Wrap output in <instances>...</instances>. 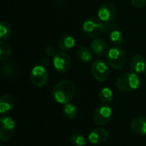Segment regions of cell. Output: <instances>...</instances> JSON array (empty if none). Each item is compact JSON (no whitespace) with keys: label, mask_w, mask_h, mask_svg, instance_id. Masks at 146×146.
Listing matches in <instances>:
<instances>
[{"label":"cell","mask_w":146,"mask_h":146,"mask_svg":"<svg viewBox=\"0 0 146 146\" xmlns=\"http://www.w3.org/2000/svg\"><path fill=\"white\" fill-rule=\"evenodd\" d=\"M133 133L139 135H146V116H137L131 122Z\"/></svg>","instance_id":"13"},{"label":"cell","mask_w":146,"mask_h":146,"mask_svg":"<svg viewBox=\"0 0 146 146\" xmlns=\"http://www.w3.org/2000/svg\"><path fill=\"white\" fill-rule=\"evenodd\" d=\"M98 98L101 102H103L106 104H109L112 103L113 98H114V94H113V92L111 89H110L109 87H104L99 91Z\"/></svg>","instance_id":"18"},{"label":"cell","mask_w":146,"mask_h":146,"mask_svg":"<svg viewBox=\"0 0 146 146\" xmlns=\"http://www.w3.org/2000/svg\"><path fill=\"white\" fill-rule=\"evenodd\" d=\"M76 93L75 84L68 80H62L57 82L52 89V97L56 102L61 104L69 103Z\"/></svg>","instance_id":"1"},{"label":"cell","mask_w":146,"mask_h":146,"mask_svg":"<svg viewBox=\"0 0 146 146\" xmlns=\"http://www.w3.org/2000/svg\"><path fill=\"white\" fill-rule=\"evenodd\" d=\"M109 139V132L104 127H97L90 132L88 140L92 145H101Z\"/></svg>","instance_id":"11"},{"label":"cell","mask_w":146,"mask_h":146,"mask_svg":"<svg viewBox=\"0 0 146 146\" xmlns=\"http://www.w3.org/2000/svg\"><path fill=\"white\" fill-rule=\"evenodd\" d=\"M2 146H3V145H2Z\"/></svg>","instance_id":"29"},{"label":"cell","mask_w":146,"mask_h":146,"mask_svg":"<svg viewBox=\"0 0 146 146\" xmlns=\"http://www.w3.org/2000/svg\"><path fill=\"white\" fill-rule=\"evenodd\" d=\"M77 56L79 59L83 62H91L93 59L92 50H91L86 46L80 47L77 50Z\"/></svg>","instance_id":"17"},{"label":"cell","mask_w":146,"mask_h":146,"mask_svg":"<svg viewBox=\"0 0 146 146\" xmlns=\"http://www.w3.org/2000/svg\"><path fill=\"white\" fill-rule=\"evenodd\" d=\"M91 49L97 56L102 57L104 56L108 51V44L102 38H95L91 43Z\"/></svg>","instance_id":"12"},{"label":"cell","mask_w":146,"mask_h":146,"mask_svg":"<svg viewBox=\"0 0 146 146\" xmlns=\"http://www.w3.org/2000/svg\"><path fill=\"white\" fill-rule=\"evenodd\" d=\"M131 3L134 8H143L146 5V0H131Z\"/></svg>","instance_id":"25"},{"label":"cell","mask_w":146,"mask_h":146,"mask_svg":"<svg viewBox=\"0 0 146 146\" xmlns=\"http://www.w3.org/2000/svg\"><path fill=\"white\" fill-rule=\"evenodd\" d=\"M117 15V10L114 4L106 3L100 6L98 11V18L106 23H111Z\"/></svg>","instance_id":"10"},{"label":"cell","mask_w":146,"mask_h":146,"mask_svg":"<svg viewBox=\"0 0 146 146\" xmlns=\"http://www.w3.org/2000/svg\"><path fill=\"white\" fill-rule=\"evenodd\" d=\"M108 63L115 69H121L127 62V54L123 48L116 46L111 48L107 54Z\"/></svg>","instance_id":"4"},{"label":"cell","mask_w":146,"mask_h":146,"mask_svg":"<svg viewBox=\"0 0 146 146\" xmlns=\"http://www.w3.org/2000/svg\"><path fill=\"white\" fill-rule=\"evenodd\" d=\"M15 128L14 120L9 116H4L0 119V139L3 142L9 141L12 139Z\"/></svg>","instance_id":"6"},{"label":"cell","mask_w":146,"mask_h":146,"mask_svg":"<svg viewBox=\"0 0 146 146\" xmlns=\"http://www.w3.org/2000/svg\"><path fill=\"white\" fill-rule=\"evenodd\" d=\"M16 71L17 70H16L15 66L11 62H7V63H4L1 66L2 74L8 79L14 77L16 74Z\"/></svg>","instance_id":"19"},{"label":"cell","mask_w":146,"mask_h":146,"mask_svg":"<svg viewBox=\"0 0 146 146\" xmlns=\"http://www.w3.org/2000/svg\"><path fill=\"white\" fill-rule=\"evenodd\" d=\"M32 83L37 87H42L45 86L48 81L49 75L46 68L41 65H37L33 68L30 74Z\"/></svg>","instance_id":"9"},{"label":"cell","mask_w":146,"mask_h":146,"mask_svg":"<svg viewBox=\"0 0 146 146\" xmlns=\"http://www.w3.org/2000/svg\"><path fill=\"white\" fill-rule=\"evenodd\" d=\"M75 38L71 35H63L58 41V47L62 50H69L75 45Z\"/></svg>","instance_id":"16"},{"label":"cell","mask_w":146,"mask_h":146,"mask_svg":"<svg viewBox=\"0 0 146 146\" xmlns=\"http://www.w3.org/2000/svg\"><path fill=\"white\" fill-rule=\"evenodd\" d=\"M113 115L112 108L107 104L98 106L93 114V121L98 126L106 125L111 119Z\"/></svg>","instance_id":"8"},{"label":"cell","mask_w":146,"mask_h":146,"mask_svg":"<svg viewBox=\"0 0 146 146\" xmlns=\"http://www.w3.org/2000/svg\"><path fill=\"white\" fill-rule=\"evenodd\" d=\"M115 86L121 92H130L139 87L140 79L136 73H124L117 78Z\"/></svg>","instance_id":"3"},{"label":"cell","mask_w":146,"mask_h":146,"mask_svg":"<svg viewBox=\"0 0 146 146\" xmlns=\"http://www.w3.org/2000/svg\"><path fill=\"white\" fill-rule=\"evenodd\" d=\"M53 66L55 69L59 73H66L68 72L72 65L71 57L63 51L56 52V54L53 56L52 60Z\"/></svg>","instance_id":"7"},{"label":"cell","mask_w":146,"mask_h":146,"mask_svg":"<svg viewBox=\"0 0 146 146\" xmlns=\"http://www.w3.org/2000/svg\"><path fill=\"white\" fill-rule=\"evenodd\" d=\"M109 63L105 61L98 59L92 64V73L93 77L99 82L106 81L110 77V67Z\"/></svg>","instance_id":"5"},{"label":"cell","mask_w":146,"mask_h":146,"mask_svg":"<svg viewBox=\"0 0 146 146\" xmlns=\"http://www.w3.org/2000/svg\"><path fill=\"white\" fill-rule=\"evenodd\" d=\"M110 38L111 42L115 45H120L123 42V35L119 30H112L110 34Z\"/></svg>","instance_id":"24"},{"label":"cell","mask_w":146,"mask_h":146,"mask_svg":"<svg viewBox=\"0 0 146 146\" xmlns=\"http://www.w3.org/2000/svg\"><path fill=\"white\" fill-rule=\"evenodd\" d=\"M62 111H63V114L64 115L69 119V120H73L74 119L77 115H78V110L76 108V106L71 103H68L66 104L64 106H63V109H62Z\"/></svg>","instance_id":"20"},{"label":"cell","mask_w":146,"mask_h":146,"mask_svg":"<svg viewBox=\"0 0 146 146\" xmlns=\"http://www.w3.org/2000/svg\"><path fill=\"white\" fill-rule=\"evenodd\" d=\"M145 76H146V72H145Z\"/></svg>","instance_id":"28"},{"label":"cell","mask_w":146,"mask_h":146,"mask_svg":"<svg viewBox=\"0 0 146 146\" xmlns=\"http://www.w3.org/2000/svg\"><path fill=\"white\" fill-rule=\"evenodd\" d=\"M70 143L74 146H85L86 145V138L80 133H74L70 136Z\"/></svg>","instance_id":"22"},{"label":"cell","mask_w":146,"mask_h":146,"mask_svg":"<svg viewBox=\"0 0 146 146\" xmlns=\"http://www.w3.org/2000/svg\"><path fill=\"white\" fill-rule=\"evenodd\" d=\"M114 25L100 21L98 18H90L82 24V32L88 38H97L103 33L114 29Z\"/></svg>","instance_id":"2"},{"label":"cell","mask_w":146,"mask_h":146,"mask_svg":"<svg viewBox=\"0 0 146 146\" xmlns=\"http://www.w3.org/2000/svg\"><path fill=\"white\" fill-rule=\"evenodd\" d=\"M132 70L136 74L143 73L146 68V61L144 56L140 55H135L130 62Z\"/></svg>","instance_id":"14"},{"label":"cell","mask_w":146,"mask_h":146,"mask_svg":"<svg viewBox=\"0 0 146 146\" xmlns=\"http://www.w3.org/2000/svg\"><path fill=\"white\" fill-rule=\"evenodd\" d=\"M44 53H45L48 56H52V57L56 54V52L54 47H52V46H46V47L44 48Z\"/></svg>","instance_id":"26"},{"label":"cell","mask_w":146,"mask_h":146,"mask_svg":"<svg viewBox=\"0 0 146 146\" xmlns=\"http://www.w3.org/2000/svg\"><path fill=\"white\" fill-rule=\"evenodd\" d=\"M40 65L43 66V67H44V68H46L47 65H49V61H48V59H47V58H42V59L40 60Z\"/></svg>","instance_id":"27"},{"label":"cell","mask_w":146,"mask_h":146,"mask_svg":"<svg viewBox=\"0 0 146 146\" xmlns=\"http://www.w3.org/2000/svg\"><path fill=\"white\" fill-rule=\"evenodd\" d=\"M11 34V28L9 25L5 21L0 22V38L1 40H5L9 38Z\"/></svg>","instance_id":"23"},{"label":"cell","mask_w":146,"mask_h":146,"mask_svg":"<svg viewBox=\"0 0 146 146\" xmlns=\"http://www.w3.org/2000/svg\"><path fill=\"white\" fill-rule=\"evenodd\" d=\"M15 104L14 98L10 95H3L0 98V114L4 115L9 112Z\"/></svg>","instance_id":"15"},{"label":"cell","mask_w":146,"mask_h":146,"mask_svg":"<svg viewBox=\"0 0 146 146\" xmlns=\"http://www.w3.org/2000/svg\"><path fill=\"white\" fill-rule=\"evenodd\" d=\"M12 50L9 44L5 43L4 41L0 42V61L4 62L5 60L9 59L11 56Z\"/></svg>","instance_id":"21"}]
</instances>
